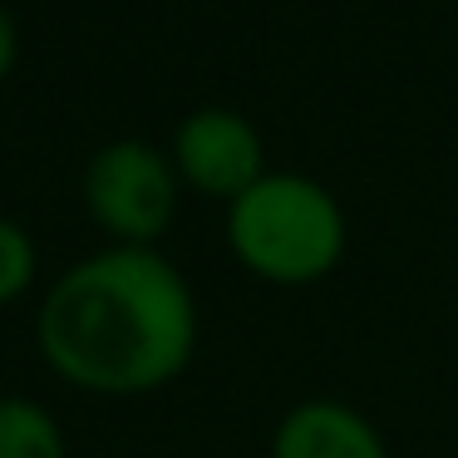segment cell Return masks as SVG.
Wrapping results in <instances>:
<instances>
[{
    "instance_id": "6da1fadb",
    "label": "cell",
    "mask_w": 458,
    "mask_h": 458,
    "mask_svg": "<svg viewBox=\"0 0 458 458\" xmlns=\"http://www.w3.org/2000/svg\"><path fill=\"white\" fill-rule=\"evenodd\" d=\"M40 355L89 394H148L192 365L198 301L163 251L109 247L74 261L40 301Z\"/></svg>"
},
{
    "instance_id": "7a4b0ae2",
    "label": "cell",
    "mask_w": 458,
    "mask_h": 458,
    "mask_svg": "<svg viewBox=\"0 0 458 458\" xmlns=\"http://www.w3.org/2000/svg\"><path fill=\"white\" fill-rule=\"evenodd\" d=\"M232 257L271 286H310L345 257V212L326 182L306 173H261L227 202Z\"/></svg>"
},
{
    "instance_id": "3957f363",
    "label": "cell",
    "mask_w": 458,
    "mask_h": 458,
    "mask_svg": "<svg viewBox=\"0 0 458 458\" xmlns=\"http://www.w3.org/2000/svg\"><path fill=\"white\" fill-rule=\"evenodd\" d=\"M178 168L143 139H114L84 168V208L114 247H153L178 212Z\"/></svg>"
},
{
    "instance_id": "277c9868",
    "label": "cell",
    "mask_w": 458,
    "mask_h": 458,
    "mask_svg": "<svg viewBox=\"0 0 458 458\" xmlns=\"http://www.w3.org/2000/svg\"><path fill=\"white\" fill-rule=\"evenodd\" d=\"M168 158L188 188L208 192V198H227V202H237L267 173V148H261L257 123L237 109H217V104L192 109L173 129Z\"/></svg>"
},
{
    "instance_id": "5b68a950",
    "label": "cell",
    "mask_w": 458,
    "mask_h": 458,
    "mask_svg": "<svg viewBox=\"0 0 458 458\" xmlns=\"http://www.w3.org/2000/svg\"><path fill=\"white\" fill-rule=\"evenodd\" d=\"M271 458H389L379 428L340 399H301L271 438Z\"/></svg>"
},
{
    "instance_id": "8992f818",
    "label": "cell",
    "mask_w": 458,
    "mask_h": 458,
    "mask_svg": "<svg viewBox=\"0 0 458 458\" xmlns=\"http://www.w3.org/2000/svg\"><path fill=\"white\" fill-rule=\"evenodd\" d=\"M0 458H70L60 419L40 399L0 394Z\"/></svg>"
},
{
    "instance_id": "52a82bcc",
    "label": "cell",
    "mask_w": 458,
    "mask_h": 458,
    "mask_svg": "<svg viewBox=\"0 0 458 458\" xmlns=\"http://www.w3.org/2000/svg\"><path fill=\"white\" fill-rule=\"evenodd\" d=\"M35 267H40L35 237L15 217H5V212H0V306L21 301L25 291L35 286Z\"/></svg>"
},
{
    "instance_id": "ba28073f",
    "label": "cell",
    "mask_w": 458,
    "mask_h": 458,
    "mask_svg": "<svg viewBox=\"0 0 458 458\" xmlns=\"http://www.w3.org/2000/svg\"><path fill=\"white\" fill-rule=\"evenodd\" d=\"M15 55H21V30H15V15L0 5V80L15 70Z\"/></svg>"
}]
</instances>
